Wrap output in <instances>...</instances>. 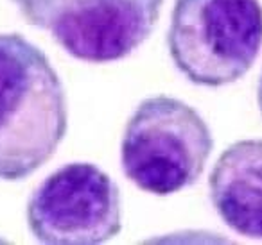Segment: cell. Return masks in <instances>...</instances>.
Returning <instances> with one entry per match:
<instances>
[{"mask_svg": "<svg viewBox=\"0 0 262 245\" xmlns=\"http://www.w3.org/2000/svg\"><path fill=\"white\" fill-rule=\"evenodd\" d=\"M257 101H258V108H260V113H262V74H260V79H258V88H257Z\"/></svg>", "mask_w": 262, "mask_h": 245, "instance_id": "obj_7", "label": "cell"}, {"mask_svg": "<svg viewBox=\"0 0 262 245\" xmlns=\"http://www.w3.org/2000/svg\"><path fill=\"white\" fill-rule=\"evenodd\" d=\"M22 16L72 58L124 59L151 36L164 0H13Z\"/></svg>", "mask_w": 262, "mask_h": 245, "instance_id": "obj_4", "label": "cell"}, {"mask_svg": "<svg viewBox=\"0 0 262 245\" xmlns=\"http://www.w3.org/2000/svg\"><path fill=\"white\" fill-rule=\"evenodd\" d=\"M174 66L198 86L239 81L262 48L258 0H176L167 31Z\"/></svg>", "mask_w": 262, "mask_h": 245, "instance_id": "obj_3", "label": "cell"}, {"mask_svg": "<svg viewBox=\"0 0 262 245\" xmlns=\"http://www.w3.org/2000/svg\"><path fill=\"white\" fill-rule=\"evenodd\" d=\"M214 149L203 116L180 99L149 97L124 129L120 161L126 177L153 195H172L198 183Z\"/></svg>", "mask_w": 262, "mask_h": 245, "instance_id": "obj_2", "label": "cell"}, {"mask_svg": "<svg viewBox=\"0 0 262 245\" xmlns=\"http://www.w3.org/2000/svg\"><path fill=\"white\" fill-rule=\"evenodd\" d=\"M67 127L65 88L49 58L22 34H0V179L33 176Z\"/></svg>", "mask_w": 262, "mask_h": 245, "instance_id": "obj_1", "label": "cell"}, {"mask_svg": "<svg viewBox=\"0 0 262 245\" xmlns=\"http://www.w3.org/2000/svg\"><path fill=\"white\" fill-rule=\"evenodd\" d=\"M208 191L226 226L262 240V140H241L226 147L210 172Z\"/></svg>", "mask_w": 262, "mask_h": 245, "instance_id": "obj_6", "label": "cell"}, {"mask_svg": "<svg viewBox=\"0 0 262 245\" xmlns=\"http://www.w3.org/2000/svg\"><path fill=\"white\" fill-rule=\"evenodd\" d=\"M27 224L41 243H104L122 229L119 186L94 163H67L33 191Z\"/></svg>", "mask_w": 262, "mask_h": 245, "instance_id": "obj_5", "label": "cell"}]
</instances>
